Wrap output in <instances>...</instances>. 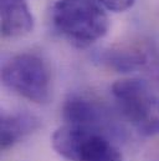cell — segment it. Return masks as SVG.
Instances as JSON below:
<instances>
[{
	"label": "cell",
	"instance_id": "1",
	"mask_svg": "<svg viewBox=\"0 0 159 161\" xmlns=\"http://www.w3.org/2000/svg\"><path fill=\"white\" fill-rule=\"evenodd\" d=\"M51 21L61 36L81 47L102 39L110 29L105 8L97 0H57Z\"/></svg>",
	"mask_w": 159,
	"mask_h": 161
},
{
	"label": "cell",
	"instance_id": "2",
	"mask_svg": "<svg viewBox=\"0 0 159 161\" xmlns=\"http://www.w3.org/2000/svg\"><path fill=\"white\" fill-rule=\"evenodd\" d=\"M51 144L67 161H122L108 134L92 127L65 124L52 134Z\"/></svg>",
	"mask_w": 159,
	"mask_h": 161
},
{
	"label": "cell",
	"instance_id": "3",
	"mask_svg": "<svg viewBox=\"0 0 159 161\" xmlns=\"http://www.w3.org/2000/svg\"><path fill=\"white\" fill-rule=\"evenodd\" d=\"M112 94L124 119L144 136L159 135V92L142 79L113 84Z\"/></svg>",
	"mask_w": 159,
	"mask_h": 161
},
{
	"label": "cell",
	"instance_id": "4",
	"mask_svg": "<svg viewBox=\"0 0 159 161\" xmlns=\"http://www.w3.org/2000/svg\"><path fill=\"white\" fill-rule=\"evenodd\" d=\"M1 80L6 87L29 101L45 104L50 99V69L36 54L23 53L11 58L3 66Z\"/></svg>",
	"mask_w": 159,
	"mask_h": 161
},
{
	"label": "cell",
	"instance_id": "5",
	"mask_svg": "<svg viewBox=\"0 0 159 161\" xmlns=\"http://www.w3.org/2000/svg\"><path fill=\"white\" fill-rule=\"evenodd\" d=\"M62 116L66 124L97 129L111 134L115 125L107 110L95 100L82 95H70L62 108Z\"/></svg>",
	"mask_w": 159,
	"mask_h": 161
},
{
	"label": "cell",
	"instance_id": "6",
	"mask_svg": "<svg viewBox=\"0 0 159 161\" xmlns=\"http://www.w3.org/2000/svg\"><path fill=\"white\" fill-rule=\"evenodd\" d=\"M1 34L4 38H18L34 29V15L28 0H0Z\"/></svg>",
	"mask_w": 159,
	"mask_h": 161
},
{
	"label": "cell",
	"instance_id": "7",
	"mask_svg": "<svg viewBox=\"0 0 159 161\" xmlns=\"http://www.w3.org/2000/svg\"><path fill=\"white\" fill-rule=\"evenodd\" d=\"M0 126V146L1 150H8L35 132L40 127V119L26 111L3 113Z\"/></svg>",
	"mask_w": 159,
	"mask_h": 161
},
{
	"label": "cell",
	"instance_id": "8",
	"mask_svg": "<svg viewBox=\"0 0 159 161\" xmlns=\"http://www.w3.org/2000/svg\"><path fill=\"white\" fill-rule=\"evenodd\" d=\"M98 60L119 73H129L142 68L147 63V55L144 51L136 47L118 46L101 53Z\"/></svg>",
	"mask_w": 159,
	"mask_h": 161
},
{
	"label": "cell",
	"instance_id": "9",
	"mask_svg": "<svg viewBox=\"0 0 159 161\" xmlns=\"http://www.w3.org/2000/svg\"><path fill=\"white\" fill-rule=\"evenodd\" d=\"M97 1L110 11L121 13L132 8L136 0H97Z\"/></svg>",
	"mask_w": 159,
	"mask_h": 161
}]
</instances>
